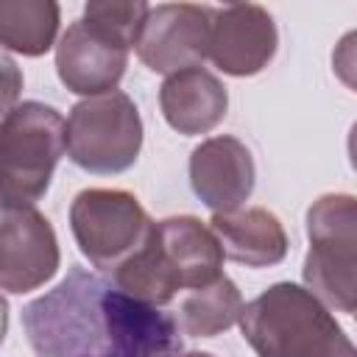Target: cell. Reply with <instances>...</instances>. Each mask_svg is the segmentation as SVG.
Wrapping results in <instances>:
<instances>
[{
	"label": "cell",
	"instance_id": "17",
	"mask_svg": "<svg viewBox=\"0 0 357 357\" xmlns=\"http://www.w3.org/2000/svg\"><path fill=\"white\" fill-rule=\"evenodd\" d=\"M151 6L139 0H92L84 8V20L103 36L134 47Z\"/></svg>",
	"mask_w": 357,
	"mask_h": 357
},
{
	"label": "cell",
	"instance_id": "4",
	"mask_svg": "<svg viewBox=\"0 0 357 357\" xmlns=\"http://www.w3.org/2000/svg\"><path fill=\"white\" fill-rule=\"evenodd\" d=\"M304 282L337 312L357 310V195L329 192L307 209Z\"/></svg>",
	"mask_w": 357,
	"mask_h": 357
},
{
	"label": "cell",
	"instance_id": "3",
	"mask_svg": "<svg viewBox=\"0 0 357 357\" xmlns=\"http://www.w3.org/2000/svg\"><path fill=\"white\" fill-rule=\"evenodd\" d=\"M67 151L64 117L39 100H25L3 114L0 126V198L3 204H36Z\"/></svg>",
	"mask_w": 357,
	"mask_h": 357
},
{
	"label": "cell",
	"instance_id": "19",
	"mask_svg": "<svg viewBox=\"0 0 357 357\" xmlns=\"http://www.w3.org/2000/svg\"><path fill=\"white\" fill-rule=\"evenodd\" d=\"M349 162H351V167L357 170V123H354L351 131H349Z\"/></svg>",
	"mask_w": 357,
	"mask_h": 357
},
{
	"label": "cell",
	"instance_id": "8",
	"mask_svg": "<svg viewBox=\"0 0 357 357\" xmlns=\"http://www.w3.org/2000/svg\"><path fill=\"white\" fill-rule=\"evenodd\" d=\"M0 220V287L28 293L53 279L59 240L50 220L31 204H3Z\"/></svg>",
	"mask_w": 357,
	"mask_h": 357
},
{
	"label": "cell",
	"instance_id": "11",
	"mask_svg": "<svg viewBox=\"0 0 357 357\" xmlns=\"http://www.w3.org/2000/svg\"><path fill=\"white\" fill-rule=\"evenodd\" d=\"M254 178V156L237 137H209L190 153L192 192L212 209V215L237 212L248 201Z\"/></svg>",
	"mask_w": 357,
	"mask_h": 357
},
{
	"label": "cell",
	"instance_id": "15",
	"mask_svg": "<svg viewBox=\"0 0 357 357\" xmlns=\"http://www.w3.org/2000/svg\"><path fill=\"white\" fill-rule=\"evenodd\" d=\"M243 296L229 276H218L215 282L187 290L178 301V326L190 337H215L243 315Z\"/></svg>",
	"mask_w": 357,
	"mask_h": 357
},
{
	"label": "cell",
	"instance_id": "2",
	"mask_svg": "<svg viewBox=\"0 0 357 357\" xmlns=\"http://www.w3.org/2000/svg\"><path fill=\"white\" fill-rule=\"evenodd\" d=\"M240 329L257 357H357L329 307L293 282L271 284L251 298Z\"/></svg>",
	"mask_w": 357,
	"mask_h": 357
},
{
	"label": "cell",
	"instance_id": "10",
	"mask_svg": "<svg viewBox=\"0 0 357 357\" xmlns=\"http://www.w3.org/2000/svg\"><path fill=\"white\" fill-rule=\"evenodd\" d=\"M126 45L95 31L84 17L75 20L56 45V73L75 95H106L120 84L128 64Z\"/></svg>",
	"mask_w": 357,
	"mask_h": 357
},
{
	"label": "cell",
	"instance_id": "16",
	"mask_svg": "<svg viewBox=\"0 0 357 357\" xmlns=\"http://www.w3.org/2000/svg\"><path fill=\"white\" fill-rule=\"evenodd\" d=\"M59 33V3L53 0H3L0 42L11 53L42 56Z\"/></svg>",
	"mask_w": 357,
	"mask_h": 357
},
{
	"label": "cell",
	"instance_id": "1",
	"mask_svg": "<svg viewBox=\"0 0 357 357\" xmlns=\"http://www.w3.org/2000/svg\"><path fill=\"white\" fill-rule=\"evenodd\" d=\"M36 357H173L181 335L173 315L123 293L112 279L73 268L22 310Z\"/></svg>",
	"mask_w": 357,
	"mask_h": 357
},
{
	"label": "cell",
	"instance_id": "12",
	"mask_svg": "<svg viewBox=\"0 0 357 357\" xmlns=\"http://www.w3.org/2000/svg\"><path fill=\"white\" fill-rule=\"evenodd\" d=\"M159 106L170 128L192 137L212 131L226 117L229 92L218 75L204 67H192L165 78L159 89Z\"/></svg>",
	"mask_w": 357,
	"mask_h": 357
},
{
	"label": "cell",
	"instance_id": "13",
	"mask_svg": "<svg viewBox=\"0 0 357 357\" xmlns=\"http://www.w3.org/2000/svg\"><path fill=\"white\" fill-rule=\"evenodd\" d=\"M159 245L165 248L167 259L173 262L184 290L204 287L215 282L223 268V245L218 234L204 226L192 215H178V218H165L153 226Z\"/></svg>",
	"mask_w": 357,
	"mask_h": 357
},
{
	"label": "cell",
	"instance_id": "9",
	"mask_svg": "<svg viewBox=\"0 0 357 357\" xmlns=\"http://www.w3.org/2000/svg\"><path fill=\"white\" fill-rule=\"evenodd\" d=\"M279 45L273 17L257 3L212 8L209 59L226 75H257L268 67Z\"/></svg>",
	"mask_w": 357,
	"mask_h": 357
},
{
	"label": "cell",
	"instance_id": "6",
	"mask_svg": "<svg viewBox=\"0 0 357 357\" xmlns=\"http://www.w3.org/2000/svg\"><path fill=\"white\" fill-rule=\"evenodd\" d=\"M70 229L81 254L114 273L151 234L153 220L126 190H81L70 204Z\"/></svg>",
	"mask_w": 357,
	"mask_h": 357
},
{
	"label": "cell",
	"instance_id": "20",
	"mask_svg": "<svg viewBox=\"0 0 357 357\" xmlns=\"http://www.w3.org/2000/svg\"><path fill=\"white\" fill-rule=\"evenodd\" d=\"M173 357H212L209 351H178V354H173Z\"/></svg>",
	"mask_w": 357,
	"mask_h": 357
},
{
	"label": "cell",
	"instance_id": "5",
	"mask_svg": "<svg viewBox=\"0 0 357 357\" xmlns=\"http://www.w3.org/2000/svg\"><path fill=\"white\" fill-rule=\"evenodd\" d=\"M142 148V120L134 100L114 89L84 98L67 117V156L89 173H123Z\"/></svg>",
	"mask_w": 357,
	"mask_h": 357
},
{
	"label": "cell",
	"instance_id": "18",
	"mask_svg": "<svg viewBox=\"0 0 357 357\" xmlns=\"http://www.w3.org/2000/svg\"><path fill=\"white\" fill-rule=\"evenodd\" d=\"M332 70L349 89L357 92V28L343 33L332 50Z\"/></svg>",
	"mask_w": 357,
	"mask_h": 357
},
{
	"label": "cell",
	"instance_id": "21",
	"mask_svg": "<svg viewBox=\"0 0 357 357\" xmlns=\"http://www.w3.org/2000/svg\"><path fill=\"white\" fill-rule=\"evenodd\" d=\"M351 315H354V321H357V310H354V312H351Z\"/></svg>",
	"mask_w": 357,
	"mask_h": 357
},
{
	"label": "cell",
	"instance_id": "14",
	"mask_svg": "<svg viewBox=\"0 0 357 357\" xmlns=\"http://www.w3.org/2000/svg\"><path fill=\"white\" fill-rule=\"evenodd\" d=\"M209 229L218 234L223 254L245 268H268L287 254V234L279 218L262 206L212 215Z\"/></svg>",
	"mask_w": 357,
	"mask_h": 357
},
{
	"label": "cell",
	"instance_id": "7",
	"mask_svg": "<svg viewBox=\"0 0 357 357\" xmlns=\"http://www.w3.org/2000/svg\"><path fill=\"white\" fill-rule=\"evenodd\" d=\"M212 8L192 3H162L151 6L139 39L134 45L139 61L162 75L201 67L209 59Z\"/></svg>",
	"mask_w": 357,
	"mask_h": 357
}]
</instances>
